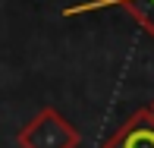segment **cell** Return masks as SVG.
<instances>
[{
	"label": "cell",
	"instance_id": "cell-1",
	"mask_svg": "<svg viewBox=\"0 0 154 148\" xmlns=\"http://www.w3.org/2000/svg\"><path fill=\"white\" fill-rule=\"evenodd\" d=\"M82 136L57 107H41L16 132L19 148H79Z\"/></svg>",
	"mask_w": 154,
	"mask_h": 148
},
{
	"label": "cell",
	"instance_id": "cell-2",
	"mask_svg": "<svg viewBox=\"0 0 154 148\" xmlns=\"http://www.w3.org/2000/svg\"><path fill=\"white\" fill-rule=\"evenodd\" d=\"M104 6H120V10H126L132 19H135V25L154 41V0H88V3L66 6V10H63V16L72 19V16H82V13L104 10Z\"/></svg>",
	"mask_w": 154,
	"mask_h": 148
},
{
	"label": "cell",
	"instance_id": "cell-3",
	"mask_svg": "<svg viewBox=\"0 0 154 148\" xmlns=\"http://www.w3.org/2000/svg\"><path fill=\"white\" fill-rule=\"evenodd\" d=\"M101 148H154V117L148 107H138Z\"/></svg>",
	"mask_w": 154,
	"mask_h": 148
},
{
	"label": "cell",
	"instance_id": "cell-4",
	"mask_svg": "<svg viewBox=\"0 0 154 148\" xmlns=\"http://www.w3.org/2000/svg\"><path fill=\"white\" fill-rule=\"evenodd\" d=\"M148 114L154 117V98H151V101H148Z\"/></svg>",
	"mask_w": 154,
	"mask_h": 148
}]
</instances>
